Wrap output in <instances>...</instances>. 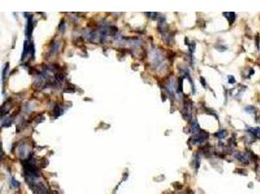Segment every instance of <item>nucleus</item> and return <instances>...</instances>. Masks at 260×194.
Listing matches in <instances>:
<instances>
[{
	"label": "nucleus",
	"mask_w": 260,
	"mask_h": 194,
	"mask_svg": "<svg viewBox=\"0 0 260 194\" xmlns=\"http://www.w3.org/2000/svg\"><path fill=\"white\" fill-rule=\"evenodd\" d=\"M29 42L25 41V43H24V51H23V54H21V59H24L26 57L27 53H29Z\"/></svg>",
	"instance_id": "obj_5"
},
{
	"label": "nucleus",
	"mask_w": 260,
	"mask_h": 194,
	"mask_svg": "<svg viewBox=\"0 0 260 194\" xmlns=\"http://www.w3.org/2000/svg\"><path fill=\"white\" fill-rule=\"evenodd\" d=\"M248 132H250L251 135L255 136V137H260V128L259 127H250V128H248Z\"/></svg>",
	"instance_id": "obj_3"
},
{
	"label": "nucleus",
	"mask_w": 260,
	"mask_h": 194,
	"mask_svg": "<svg viewBox=\"0 0 260 194\" xmlns=\"http://www.w3.org/2000/svg\"><path fill=\"white\" fill-rule=\"evenodd\" d=\"M58 49H59V43H58V42H55V44H53V47H52V49H51V53H57Z\"/></svg>",
	"instance_id": "obj_8"
},
{
	"label": "nucleus",
	"mask_w": 260,
	"mask_h": 194,
	"mask_svg": "<svg viewBox=\"0 0 260 194\" xmlns=\"http://www.w3.org/2000/svg\"><path fill=\"white\" fill-rule=\"evenodd\" d=\"M12 185H13L14 187L19 188V187H20V182L17 181L15 178H12Z\"/></svg>",
	"instance_id": "obj_9"
},
{
	"label": "nucleus",
	"mask_w": 260,
	"mask_h": 194,
	"mask_svg": "<svg viewBox=\"0 0 260 194\" xmlns=\"http://www.w3.org/2000/svg\"><path fill=\"white\" fill-rule=\"evenodd\" d=\"M191 127H192V132H194V133L201 132V130H200V127H199V124H198V123H197L196 120H195V121H193V123H192V125H191Z\"/></svg>",
	"instance_id": "obj_7"
},
{
	"label": "nucleus",
	"mask_w": 260,
	"mask_h": 194,
	"mask_svg": "<svg viewBox=\"0 0 260 194\" xmlns=\"http://www.w3.org/2000/svg\"><path fill=\"white\" fill-rule=\"evenodd\" d=\"M208 133H205V132H200L199 134H196V136L194 137V143L195 144H201L203 143L205 140L208 139Z\"/></svg>",
	"instance_id": "obj_1"
},
{
	"label": "nucleus",
	"mask_w": 260,
	"mask_h": 194,
	"mask_svg": "<svg viewBox=\"0 0 260 194\" xmlns=\"http://www.w3.org/2000/svg\"><path fill=\"white\" fill-rule=\"evenodd\" d=\"M228 80H229L230 84H234V82H236L235 79H234V77H232V76H229V77H228Z\"/></svg>",
	"instance_id": "obj_12"
},
{
	"label": "nucleus",
	"mask_w": 260,
	"mask_h": 194,
	"mask_svg": "<svg viewBox=\"0 0 260 194\" xmlns=\"http://www.w3.org/2000/svg\"><path fill=\"white\" fill-rule=\"evenodd\" d=\"M214 136L219 138V139H224V138L227 136V131H226V130H220L217 133H215Z\"/></svg>",
	"instance_id": "obj_6"
},
{
	"label": "nucleus",
	"mask_w": 260,
	"mask_h": 194,
	"mask_svg": "<svg viewBox=\"0 0 260 194\" xmlns=\"http://www.w3.org/2000/svg\"><path fill=\"white\" fill-rule=\"evenodd\" d=\"M49 194H58V193H57L56 191H51V192H50Z\"/></svg>",
	"instance_id": "obj_14"
},
{
	"label": "nucleus",
	"mask_w": 260,
	"mask_h": 194,
	"mask_svg": "<svg viewBox=\"0 0 260 194\" xmlns=\"http://www.w3.org/2000/svg\"><path fill=\"white\" fill-rule=\"evenodd\" d=\"M9 68V63H6V65H5V67L3 69V75H2V78L3 80L5 79V76H6V72H7V69Z\"/></svg>",
	"instance_id": "obj_11"
},
{
	"label": "nucleus",
	"mask_w": 260,
	"mask_h": 194,
	"mask_svg": "<svg viewBox=\"0 0 260 194\" xmlns=\"http://www.w3.org/2000/svg\"><path fill=\"white\" fill-rule=\"evenodd\" d=\"M201 81H202L203 86H206V82H205V79H204V78H201Z\"/></svg>",
	"instance_id": "obj_13"
},
{
	"label": "nucleus",
	"mask_w": 260,
	"mask_h": 194,
	"mask_svg": "<svg viewBox=\"0 0 260 194\" xmlns=\"http://www.w3.org/2000/svg\"><path fill=\"white\" fill-rule=\"evenodd\" d=\"M259 173H260V169H259Z\"/></svg>",
	"instance_id": "obj_15"
},
{
	"label": "nucleus",
	"mask_w": 260,
	"mask_h": 194,
	"mask_svg": "<svg viewBox=\"0 0 260 194\" xmlns=\"http://www.w3.org/2000/svg\"><path fill=\"white\" fill-rule=\"evenodd\" d=\"M33 24H32V16H29V20H27V26H26V35L30 36V34L32 33V28H33Z\"/></svg>",
	"instance_id": "obj_2"
},
{
	"label": "nucleus",
	"mask_w": 260,
	"mask_h": 194,
	"mask_svg": "<svg viewBox=\"0 0 260 194\" xmlns=\"http://www.w3.org/2000/svg\"><path fill=\"white\" fill-rule=\"evenodd\" d=\"M224 16L229 20V23L230 24H233V21L235 20L236 18V15L234 12H229V13H224Z\"/></svg>",
	"instance_id": "obj_4"
},
{
	"label": "nucleus",
	"mask_w": 260,
	"mask_h": 194,
	"mask_svg": "<svg viewBox=\"0 0 260 194\" xmlns=\"http://www.w3.org/2000/svg\"><path fill=\"white\" fill-rule=\"evenodd\" d=\"M245 110L247 111V112L248 113V114H251L253 111H255V108L254 107H251V106H248V107H246L245 108Z\"/></svg>",
	"instance_id": "obj_10"
}]
</instances>
